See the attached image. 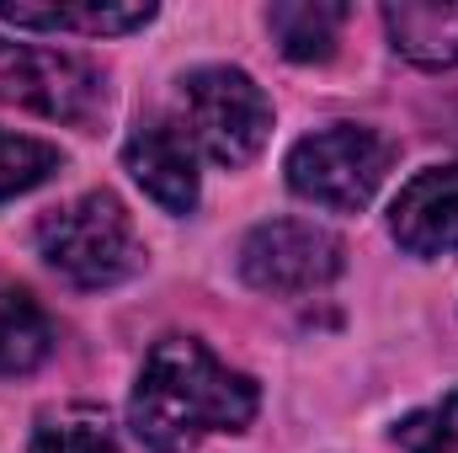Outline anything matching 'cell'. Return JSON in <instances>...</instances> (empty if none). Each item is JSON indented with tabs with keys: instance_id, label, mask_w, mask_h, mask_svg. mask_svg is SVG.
<instances>
[{
	"instance_id": "cell-1",
	"label": "cell",
	"mask_w": 458,
	"mask_h": 453,
	"mask_svg": "<svg viewBox=\"0 0 458 453\" xmlns=\"http://www.w3.org/2000/svg\"><path fill=\"white\" fill-rule=\"evenodd\" d=\"M261 406L256 379L219 363L208 341L165 337L149 346L133 395H128V427L155 453H192L203 438L245 432Z\"/></svg>"
},
{
	"instance_id": "cell-2",
	"label": "cell",
	"mask_w": 458,
	"mask_h": 453,
	"mask_svg": "<svg viewBox=\"0 0 458 453\" xmlns=\"http://www.w3.org/2000/svg\"><path fill=\"white\" fill-rule=\"evenodd\" d=\"M38 256L75 288H117L144 267V240L113 192H86L38 219Z\"/></svg>"
},
{
	"instance_id": "cell-3",
	"label": "cell",
	"mask_w": 458,
	"mask_h": 453,
	"mask_svg": "<svg viewBox=\"0 0 458 453\" xmlns=\"http://www.w3.org/2000/svg\"><path fill=\"white\" fill-rule=\"evenodd\" d=\"M176 123L187 128V139L198 144V155H208L214 166H250L272 133V102L267 91L229 64L192 70L176 91Z\"/></svg>"
},
{
	"instance_id": "cell-4",
	"label": "cell",
	"mask_w": 458,
	"mask_h": 453,
	"mask_svg": "<svg viewBox=\"0 0 458 453\" xmlns=\"http://www.w3.org/2000/svg\"><path fill=\"white\" fill-rule=\"evenodd\" d=\"M394 166V144L362 123H331L310 139H299L283 160L288 187L315 203V209H336V214H357L373 203V192L384 187Z\"/></svg>"
},
{
	"instance_id": "cell-5",
	"label": "cell",
	"mask_w": 458,
	"mask_h": 453,
	"mask_svg": "<svg viewBox=\"0 0 458 453\" xmlns=\"http://www.w3.org/2000/svg\"><path fill=\"white\" fill-rule=\"evenodd\" d=\"M0 102L86 128L107 113V75L81 54L0 38Z\"/></svg>"
},
{
	"instance_id": "cell-6",
	"label": "cell",
	"mask_w": 458,
	"mask_h": 453,
	"mask_svg": "<svg viewBox=\"0 0 458 453\" xmlns=\"http://www.w3.org/2000/svg\"><path fill=\"white\" fill-rule=\"evenodd\" d=\"M342 272V240L315 219H267L240 240V278L256 294L299 299Z\"/></svg>"
},
{
	"instance_id": "cell-7",
	"label": "cell",
	"mask_w": 458,
	"mask_h": 453,
	"mask_svg": "<svg viewBox=\"0 0 458 453\" xmlns=\"http://www.w3.org/2000/svg\"><path fill=\"white\" fill-rule=\"evenodd\" d=\"M123 166L128 176L144 187V198H155L165 214H192L203 176H198V144L187 139V128L176 117H149L128 133L123 144Z\"/></svg>"
},
{
	"instance_id": "cell-8",
	"label": "cell",
	"mask_w": 458,
	"mask_h": 453,
	"mask_svg": "<svg viewBox=\"0 0 458 453\" xmlns=\"http://www.w3.org/2000/svg\"><path fill=\"white\" fill-rule=\"evenodd\" d=\"M389 235L411 256L458 251V166H432V171L411 176L389 209Z\"/></svg>"
},
{
	"instance_id": "cell-9",
	"label": "cell",
	"mask_w": 458,
	"mask_h": 453,
	"mask_svg": "<svg viewBox=\"0 0 458 453\" xmlns=\"http://www.w3.org/2000/svg\"><path fill=\"white\" fill-rule=\"evenodd\" d=\"M0 21L16 32H86L123 38L155 21L149 0H0Z\"/></svg>"
},
{
	"instance_id": "cell-10",
	"label": "cell",
	"mask_w": 458,
	"mask_h": 453,
	"mask_svg": "<svg viewBox=\"0 0 458 453\" xmlns=\"http://www.w3.org/2000/svg\"><path fill=\"white\" fill-rule=\"evenodd\" d=\"M389 43L421 70L458 64V0H389L384 5Z\"/></svg>"
},
{
	"instance_id": "cell-11",
	"label": "cell",
	"mask_w": 458,
	"mask_h": 453,
	"mask_svg": "<svg viewBox=\"0 0 458 453\" xmlns=\"http://www.w3.org/2000/svg\"><path fill=\"white\" fill-rule=\"evenodd\" d=\"M346 11L342 0H277L267 11V27L277 38V48L299 64H320L336 54L342 43V27H346Z\"/></svg>"
},
{
	"instance_id": "cell-12",
	"label": "cell",
	"mask_w": 458,
	"mask_h": 453,
	"mask_svg": "<svg viewBox=\"0 0 458 453\" xmlns=\"http://www.w3.org/2000/svg\"><path fill=\"white\" fill-rule=\"evenodd\" d=\"M54 352V326L32 294L0 283V373H32Z\"/></svg>"
},
{
	"instance_id": "cell-13",
	"label": "cell",
	"mask_w": 458,
	"mask_h": 453,
	"mask_svg": "<svg viewBox=\"0 0 458 453\" xmlns=\"http://www.w3.org/2000/svg\"><path fill=\"white\" fill-rule=\"evenodd\" d=\"M59 171H64V150H59V144L0 128V203L32 192V187H43V182H54Z\"/></svg>"
},
{
	"instance_id": "cell-14",
	"label": "cell",
	"mask_w": 458,
	"mask_h": 453,
	"mask_svg": "<svg viewBox=\"0 0 458 453\" xmlns=\"http://www.w3.org/2000/svg\"><path fill=\"white\" fill-rule=\"evenodd\" d=\"M27 453H117V438L107 432V422L97 411H54L38 422Z\"/></svg>"
},
{
	"instance_id": "cell-15",
	"label": "cell",
	"mask_w": 458,
	"mask_h": 453,
	"mask_svg": "<svg viewBox=\"0 0 458 453\" xmlns=\"http://www.w3.org/2000/svg\"><path fill=\"white\" fill-rule=\"evenodd\" d=\"M394 443L405 453H458V389H448L443 400L400 416Z\"/></svg>"
}]
</instances>
